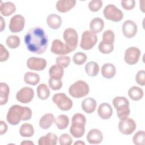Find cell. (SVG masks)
I'll use <instances>...</instances> for the list:
<instances>
[{
    "mask_svg": "<svg viewBox=\"0 0 145 145\" xmlns=\"http://www.w3.org/2000/svg\"><path fill=\"white\" fill-rule=\"evenodd\" d=\"M32 114V110L29 107L14 105L8 109L6 118L10 124L16 125L21 120L27 121L30 120Z\"/></svg>",
    "mask_w": 145,
    "mask_h": 145,
    "instance_id": "obj_2",
    "label": "cell"
},
{
    "mask_svg": "<svg viewBox=\"0 0 145 145\" xmlns=\"http://www.w3.org/2000/svg\"><path fill=\"white\" fill-rule=\"evenodd\" d=\"M97 113L101 118L108 120L112 116L113 109L108 103H103L99 105L97 109Z\"/></svg>",
    "mask_w": 145,
    "mask_h": 145,
    "instance_id": "obj_18",
    "label": "cell"
},
{
    "mask_svg": "<svg viewBox=\"0 0 145 145\" xmlns=\"http://www.w3.org/2000/svg\"><path fill=\"white\" fill-rule=\"evenodd\" d=\"M46 22L50 28L57 29L59 28L62 24V19L60 16L52 14L48 16L46 18Z\"/></svg>",
    "mask_w": 145,
    "mask_h": 145,
    "instance_id": "obj_23",
    "label": "cell"
},
{
    "mask_svg": "<svg viewBox=\"0 0 145 145\" xmlns=\"http://www.w3.org/2000/svg\"><path fill=\"white\" fill-rule=\"evenodd\" d=\"M85 71L88 75L90 76H95L99 73V66L96 62L90 61L86 65Z\"/></svg>",
    "mask_w": 145,
    "mask_h": 145,
    "instance_id": "obj_32",
    "label": "cell"
},
{
    "mask_svg": "<svg viewBox=\"0 0 145 145\" xmlns=\"http://www.w3.org/2000/svg\"><path fill=\"white\" fill-rule=\"evenodd\" d=\"M122 32L127 38H132L137 33V25L131 20H126L122 25Z\"/></svg>",
    "mask_w": 145,
    "mask_h": 145,
    "instance_id": "obj_16",
    "label": "cell"
},
{
    "mask_svg": "<svg viewBox=\"0 0 145 145\" xmlns=\"http://www.w3.org/2000/svg\"><path fill=\"white\" fill-rule=\"evenodd\" d=\"M50 50L57 55H65L71 52L70 48L59 39H55L53 41Z\"/></svg>",
    "mask_w": 145,
    "mask_h": 145,
    "instance_id": "obj_14",
    "label": "cell"
},
{
    "mask_svg": "<svg viewBox=\"0 0 145 145\" xmlns=\"http://www.w3.org/2000/svg\"><path fill=\"white\" fill-rule=\"evenodd\" d=\"M121 6L126 10H131L135 7V2L134 0L121 1Z\"/></svg>",
    "mask_w": 145,
    "mask_h": 145,
    "instance_id": "obj_45",
    "label": "cell"
},
{
    "mask_svg": "<svg viewBox=\"0 0 145 145\" xmlns=\"http://www.w3.org/2000/svg\"><path fill=\"white\" fill-rule=\"evenodd\" d=\"M143 89L137 86L131 87L128 91V95L133 101L140 100L143 97Z\"/></svg>",
    "mask_w": 145,
    "mask_h": 145,
    "instance_id": "obj_29",
    "label": "cell"
},
{
    "mask_svg": "<svg viewBox=\"0 0 145 145\" xmlns=\"http://www.w3.org/2000/svg\"><path fill=\"white\" fill-rule=\"evenodd\" d=\"M103 14L106 19L114 22L121 21L123 17L122 11L112 4L105 6L103 10Z\"/></svg>",
    "mask_w": 145,
    "mask_h": 145,
    "instance_id": "obj_7",
    "label": "cell"
},
{
    "mask_svg": "<svg viewBox=\"0 0 145 145\" xmlns=\"http://www.w3.org/2000/svg\"><path fill=\"white\" fill-rule=\"evenodd\" d=\"M140 53L141 52L139 48L135 46L129 47L125 52L124 60L128 65H135L138 62Z\"/></svg>",
    "mask_w": 145,
    "mask_h": 145,
    "instance_id": "obj_11",
    "label": "cell"
},
{
    "mask_svg": "<svg viewBox=\"0 0 145 145\" xmlns=\"http://www.w3.org/2000/svg\"><path fill=\"white\" fill-rule=\"evenodd\" d=\"M63 69L60 66L54 65L49 70V74L51 78L56 80H61L63 75Z\"/></svg>",
    "mask_w": 145,
    "mask_h": 145,
    "instance_id": "obj_28",
    "label": "cell"
},
{
    "mask_svg": "<svg viewBox=\"0 0 145 145\" xmlns=\"http://www.w3.org/2000/svg\"><path fill=\"white\" fill-rule=\"evenodd\" d=\"M89 91L88 84L83 80H78L69 88L70 95L75 98H81L87 95Z\"/></svg>",
    "mask_w": 145,
    "mask_h": 145,
    "instance_id": "obj_5",
    "label": "cell"
},
{
    "mask_svg": "<svg viewBox=\"0 0 145 145\" xmlns=\"http://www.w3.org/2000/svg\"><path fill=\"white\" fill-rule=\"evenodd\" d=\"M135 80L137 83L140 86L145 85V71L143 70H139L135 76Z\"/></svg>",
    "mask_w": 145,
    "mask_h": 145,
    "instance_id": "obj_44",
    "label": "cell"
},
{
    "mask_svg": "<svg viewBox=\"0 0 145 145\" xmlns=\"http://www.w3.org/2000/svg\"><path fill=\"white\" fill-rule=\"evenodd\" d=\"M37 93L40 99L44 100L49 97L50 92L48 87L45 84L42 83L37 86Z\"/></svg>",
    "mask_w": 145,
    "mask_h": 145,
    "instance_id": "obj_34",
    "label": "cell"
},
{
    "mask_svg": "<svg viewBox=\"0 0 145 145\" xmlns=\"http://www.w3.org/2000/svg\"><path fill=\"white\" fill-rule=\"evenodd\" d=\"M63 39L66 44L70 48L71 52L75 50L78 46V35L75 29L68 28L63 32Z\"/></svg>",
    "mask_w": 145,
    "mask_h": 145,
    "instance_id": "obj_9",
    "label": "cell"
},
{
    "mask_svg": "<svg viewBox=\"0 0 145 145\" xmlns=\"http://www.w3.org/2000/svg\"><path fill=\"white\" fill-rule=\"evenodd\" d=\"M104 22L101 18L96 17L93 18L89 23L90 31L95 33L100 32L104 28Z\"/></svg>",
    "mask_w": 145,
    "mask_h": 145,
    "instance_id": "obj_26",
    "label": "cell"
},
{
    "mask_svg": "<svg viewBox=\"0 0 145 145\" xmlns=\"http://www.w3.org/2000/svg\"><path fill=\"white\" fill-rule=\"evenodd\" d=\"M20 38L16 35H10L6 39V44L11 49H15L20 45Z\"/></svg>",
    "mask_w": 145,
    "mask_h": 145,
    "instance_id": "obj_35",
    "label": "cell"
},
{
    "mask_svg": "<svg viewBox=\"0 0 145 145\" xmlns=\"http://www.w3.org/2000/svg\"><path fill=\"white\" fill-rule=\"evenodd\" d=\"M71 59L68 56H59L56 58V64L57 65L60 66L62 68H66L67 67L70 63Z\"/></svg>",
    "mask_w": 145,
    "mask_h": 145,
    "instance_id": "obj_39",
    "label": "cell"
},
{
    "mask_svg": "<svg viewBox=\"0 0 145 145\" xmlns=\"http://www.w3.org/2000/svg\"><path fill=\"white\" fill-rule=\"evenodd\" d=\"M116 72L115 66L111 63H106L101 67V74L103 77L106 79H111L114 76Z\"/></svg>",
    "mask_w": 145,
    "mask_h": 145,
    "instance_id": "obj_22",
    "label": "cell"
},
{
    "mask_svg": "<svg viewBox=\"0 0 145 145\" xmlns=\"http://www.w3.org/2000/svg\"><path fill=\"white\" fill-rule=\"evenodd\" d=\"M103 139V134L101 131L97 129H93L89 131L87 135V140L90 144H99Z\"/></svg>",
    "mask_w": 145,
    "mask_h": 145,
    "instance_id": "obj_17",
    "label": "cell"
},
{
    "mask_svg": "<svg viewBox=\"0 0 145 145\" xmlns=\"http://www.w3.org/2000/svg\"><path fill=\"white\" fill-rule=\"evenodd\" d=\"M24 80L26 84L35 86L40 82V76L33 72H27L24 76Z\"/></svg>",
    "mask_w": 145,
    "mask_h": 145,
    "instance_id": "obj_30",
    "label": "cell"
},
{
    "mask_svg": "<svg viewBox=\"0 0 145 145\" xmlns=\"http://www.w3.org/2000/svg\"><path fill=\"white\" fill-rule=\"evenodd\" d=\"M54 122L58 129L63 130L68 126L69 124V118L66 115L61 114L54 119Z\"/></svg>",
    "mask_w": 145,
    "mask_h": 145,
    "instance_id": "obj_31",
    "label": "cell"
},
{
    "mask_svg": "<svg viewBox=\"0 0 145 145\" xmlns=\"http://www.w3.org/2000/svg\"><path fill=\"white\" fill-rule=\"evenodd\" d=\"M133 142L136 145H144L145 143V133L143 130L137 131L133 138Z\"/></svg>",
    "mask_w": 145,
    "mask_h": 145,
    "instance_id": "obj_37",
    "label": "cell"
},
{
    "mask_svg": "<svg viewBox=\"0 0 145 145\" xmlns=\"http://www.w3.org/2000/svg\"><path fill=\"white\" fill-rule=\"evenodd\" d=\"M114 37L115 36L114 32L110 29H108L104 31L103 33L102 42L105 44L113 45Z\"/></svg>",
    "mask_w": 145,
    "mask_h": 145,
    "instance_id": "obj_36",
    "label": "cell"
},
{
    "mask_svg": "<svg viewBox=\"0 0 145 145\" xmlns=\"http://www.w3.org/2000/svg\"><path fill=\"white\" fill-rule=\"evenodd\" d=\"M86 117L81 113L75 114L71 120V125L70 129L71 134L76 138H81L85 133Z\"/></svg>",
    "mask_w": 145,
    "mask_h": 145,
    "instance_id": "obj_3",
    "label": "cell"
},
{
    "mask_svg": "<svg viewBox=\"0 0 145 145\" xmlns=\"http://www.w3.org/2000/svg\"><path fill=\"white\" fill-rule=\"evenodd\" d=\"M27 49L33 53H44L48 47V38L44 30L40 27H34L28 30L24 36Z\"/></svg>",
    "mask_w": 145,
    "mask_h": 145,
    "instance_id": "obj_1",
    "label": "cell"
},
{
    "mask_svg": "<svg viewBox=\"0 0 145 145\" xmlns=\"http://www.w3.org/2000/svg\"><path fill=\"white\" fill-rule=\"evenodd\" d=\"M57 136L53 133H48L46 135L40 137L38 140L39 145H56Z\"/></svg>",
    "mask_w": 145,
    "mask_h": 145,
    "instance_id": "obj_20",
    "label": "cell"
},
{
    "mask_svg": "<svg viewBox=\"0 0 145 145\" xmlns=\"http://www.w3.org/2000/svg\"><path fill=\"white\" fill-rule=\"evenodd\" d=\"M16 11V7L15 5L11 2H6L3 3L1 2L0 12L1 14L5 16H8L12 15Z\"/></svg>",
    "mask_w": 145,
    "mask_h": 145,
    "instance_id": "obj_24",
    "label": "cell"
},
{
    "mask_svg": "<svg viewBox=\"0 0 145 145\" xmlns=\"http://www.w3.org/2000/svg\"><path fill=\"white\" fill-rule=\"evenodd\" d=\"M136 127L137 125L134 120L128 117L121 120L118 123L119 130L124 135H130L135 131Z\"/></svg>",
    "mask_w": 145,
    "mask_h": 145,
    "instance_id": "obj_10",
    "label": "cell"
},
{
    "mask_svg": "<svg viewBox=\"0 0 145 145\" xmlns=\"http://www.w3.org/2000/svg\"><path fill=\"white\" fill-rule=\"evenodd\" d=\"M112 104L116 108L117 115L120 120L128 117L130 113L129 101L125 97H116L112 100Z\"/></svg>",
    "mask_w": 145,
    "mask_h": 145,
    "instance_id": "obj_4",
    "label": "cell"
},
{
    "mask_svg": "<svg viewBox=\"0 0 145 145\" xmlns=\"http://www.w3.org/2000/svg\"><path fill=\"white\" fill-rule=\"evenodd\" d=\"M20 144H21V145H23V144H32V145H33L34 143H33L32 142H31V140H24V141H23L22 142H21Z\"/></svg>",
    "mask_w": 145,
    "mask_h": 145,
    "instance_id": "obj_49",
    "label": "cell"
},
{
    "mask_svg": "<svg viewBox=\"0 0 145 145\" xmlns=\"http://www.w3.org/2000/svg\"><path fill=\"white\" fill-rule=\"evenodd\" d=\"M24 25V18L21 15H15L11 18L9 29L12 33L19 32L23 29Z\"/></svg>",
    "mask_w": 145,
    "mask_h": 145,
    "instance_id": "obj_13",
    "label": "cell"
},
{
    "mask_svg": "<svg viewBox=\"0 0 145 145\" xmlns=\"http://www.w3.org/2000/svg\"><path fill=\"white\" fill-rule=\"evenodd\" d=\"M72 142V139L68 134H62L59 138V143L61 145H70Z\"/></svg>",
    "mask_w": 145,
    "mask_h": 145,
    "instance_id": "obj_43",
    "label": "cell"
},
{
    "mask_svg": "<svg viewBox=\"0 0 145 145\" xmlns=\"http://www.w3.org/2000/svg\"><path fill=\"white\" fill-rule=\"evenodd\" d=\"M48 83L50 88L53 90H58L62 87V82L61 80H56L50 78Z\"/></svg>",
    "mask_w": 145,
    "mask_h": 145,
    "instance_id": "obj_42",
    "label": "cell"
},
{
    "mask_svg": "<svg viewBox=\"0 0 145 145\" xmlns=\"http://www.w3.org/2000/svg\"><path fill=\"white\" fill-rule=\"evenodd\" d=\"M103 6V1L101 0H92L88 3V8L92 12L98 11Z\"/></svg>",
    "mask_w": 145,
    "mask_h": 145,
    "instance_id": "obj_40",
    "label": "cell"
},
{
    "mask_svg": "<svg viewBox=\"0 0 145 145\" xmlns=\"http://www.w3.org/2000/svg\"><path fill=\"white\" fill-rule=\"evenodd\" d=\"M98 49L99 51L103 54H109L113 50L114 46L113 45H108L104 44L101 41L99 44Z\"/></svg>",
    "mask_w": 145,
    "mask_h": 145,
    "instance_id": "obj_41",
    "label": "cell"
},
{
    "mask_svg": "<svg viewBox=\"0 0 145 145\" xmlns=\"http://www.w3.org/2000/svg\"><path fill=\"white\" fill-rule=\"evenodd\" d=\"M47 65L46 61L42 58L30 57L27 61V66L30 69L36 71L44 70Z\"/></svg>",
    "mask_w": 145,
    "mask_h": 145,
    "instance_id": "obj_15",
    "label": "cell"
},
{
    "mask_svg": "<svg viewBox=\"0 0 145 145\" xmlns=\"http://www.w3.org/2000/svg\"><path fill=\"white\" fill-rule=\"evenodd\" d=\"M1 18V31H2L3 30V29L5 28V22L3 19V18L2 16H0Z\"/></svg>",
    "mask_w": 145,
    "mask_h": 145,
    "instance_id": "obj_48",
    "label": "cell"
},
{
    "mask_svg": "<svg viewBox=\"0 0 145 145\" xmlns=\"http://www.w3.org/2000/svg\"><path fill=\"white\" fill-rule=\"evenodd\" d=\"M74 144H85V143H84V142H82V141L79 140L75 142Z\"/></svg>",
    "mask_w": 145,
    "mask_h": 145,
    "instance_id": "obj_50",
    "label": "cell"
},
{
    "mask_svg": "<svg viewBox=\"0 0 145 145\" xmlns=\"http://www.w3.org/2000/svg\"><path fill=\"white\" fill-rule=\"evenodd\" d=\"M97 37L96 33L91 31H85L82 35V39L80 42V47L85 50H90L96 44Z\"/></svg>",
    "mask_w": 145,
    "mask_h": 145,
    "instance_id": "obj_6",
    "label": "cell"
},
{
    "mask_svg": "<svg viewBox=\"0 0 145 145\" xmlns=\"http://www.w3.org/2000/svg\"><path fill=\"white\" fill-rule=\"evenodd\" d=\"M34 97L33 89L28 87H24L21 88L16 95L17 100L22 103L27 104L31 102Z\"/></svg>",
    "mask_w": 145,
    "mask_h": 145,
    "instance_id": "obj_12",
    "label": "cell"
},
{
    "mask_svg": "<svg viewBox=\"0 0 145 145\" xmlns=\"http://www.w3.org/2000/svg\"><path fill=\"white\" fill-rule=\"evenodd\" d=\"M96 101L92 97H87L83 100L82 103V108L86 113H93L96 108Z\"/></svg>",
    "mask_w": 145,
    "mask_h": 145,
    "instance_id": "obj_21",
    "label": "cell"
},
{
    "mask_svg": "<svg viewBox=\"0 0 145 145\" xmlns=\"http://www.w3.org/2000/svg\"><path fill=\"white\" fill-rule=\"evenodd\" d=\"M19 133L23 137H31L34 134L33 127L30 123H24L20 126Z\"/></svg>",
    "mask_w": 145,
    "mask_h": 145,
    "instance_id": "obj_33",
    "label": "cell"
},
{
    "mask_svg": "<svg viewBox=\"0 0 145 145\" xmlns=\"http://www.w3.org/2000/svg\"><path fill=\"white\" fill-rule=\"evenodd\" d=\"M54 121V117L52 113L43 115L39 120V126L42 129H49Z\"/></svg>",
    "mask_w": 145,
    "mask_h": 145,
    "instance_id": "obj_25",
    "label": "cell"
},
{
    "mask_svg": "<svg viewBox=\"0 0 145 145\" xmlns=\"http://www.w3.org/2000/svg\"><path fill=\"white\" fill-rule=\"evenodd\" d=\"M9 57V53L7 50L4 47V46L0 44V61L3 62L8 59Z\"/></svg>",
    "mask_w": 145,
    "mask_h": 145,
    "instance_id": "obj_46",
    "label": "cell"
},
{
    "mask_svg": "<svg viewBox=\"0 0 145 145\" xmlns=\"http://www.w3.org/2000/svg\"><path fill=\"white\" fill-rule=\"evenodd\" d=\"M1 122V130H0V134L1 135H3L5 133H6L7 130V124L5 123V122H4L3 121L1 120L0 121Z\"/></svg>",
    "mask_w": 145,
    "mask_h": 145,
    "instance_id": "obj_47",
    "label": "cell"
},
{
    "mask_svg": "<svg viewBox=\"0 0 145 145\" xmlns=\"http://www.w3.org/2000/svg\"><path fill=\"white\" fill-rule=\"evenodd\" d=\"M53 102L62 110L66 111L70 110L72 106V100L64 93H58L53 95Z\"/></svg>",
    "mask_w": 145,
    "mask_h": 145,
    "instance_id": "obj_8",
    "label": "cell"
},
{
    "mask_svg": "<svg viewBox=\"0 0 145 145\" xmlns=\"http://www.w3.org/2000/svg\"><path fill=\"white\" fill-rule=\"evenodd\" d=\"M10 93V88L8 86L3 82L0 84V104L1 105H5L7 103L8 99Z\"/></svg>",
    "mask_w": 145,
    "mask_h": 145,
    "instance_id": "obj_27",
    "label": "cell"
},
{
    "mask_svg": "<svg viewBox=\"0 0 145 145\" xmlns=\"http://www.w3.org/2000/svg\"><path fill=\"white\" fill-rule=\"evenodd\" d=\"M87 59V57L86 54L82 52L76 53L72 57V61L74 63L78 65H81L84 64Z\"/></svg>",
    "mask_w": 145,
    "mask_h": 145,
    "instance_id": "obj_38",
    "label": "cell"
},
{
    "mask_svg": "<svg viewBox=\"0 0 145 145\" xmlns=\"http://www.w3.org/2000/svg\"><path fill=\"white\" fill-rule=\"evenodd\" d=\"M76 4L75 0H61L57 2L56 9L58 11L63 13L70 11Z\"/></svg>",
    "mask_w": 145,
    "mask_h": 145,
    "instance_id": "obj_19",
    "label": "cell"
}]
</instances>
